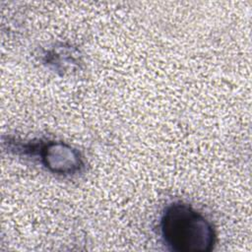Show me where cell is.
<instances>
[{
  "instance_id": "obj_1",
  "label": "cell",
  "mask_w": 252,
  "mask_h": 252,
  "mask_svg": "<svg viewBox=\"0 0 252 252\" xmlns=\"http://www.w3.org/2000/svg\"><path fill=\"white\" fill-rule=\"evenodd\" d=\"M159 231L164 245L176 252H209L216 242L212 223L182 202H174L164 209Z\"/></svg>"
},
{
  "instance_id": "obj_2",
  "label": "cell",
  "mask_w": 252,
  "mask_h": 252,
  "mask_svg": "<svg viewBox=\"0 0 252 252\" xmlns=\"http://www.w3.org/2000/svg\"><path fill=\"white\" fill-rule=\"evenodd\" d=\"M17 151H22L25 155L40 158L43 165L50 171L62 174L73 175L81 170L84 166L83 158L80 153L63 143L46 142V143H28L19 144Z\"/></svg>"
}]
</instances>
